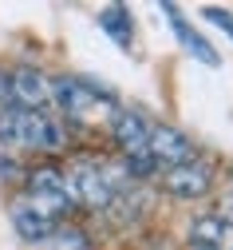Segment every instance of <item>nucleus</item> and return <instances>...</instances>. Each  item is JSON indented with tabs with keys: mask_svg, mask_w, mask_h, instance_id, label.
Wrapping results in <instances>:
<instances>
[{
	"mask_svg": "<svg viewBox=\"0 0 233 250\" xmlns=\"http://www.w3.org/2000/svg\"><path fill=\"white\" fill-rule=\"evenodd\" d=\"M146 159L154 167H182L194 159V143L178 131V127H166V123H158V127H150V139H146Z\"/></svg>",
	"mask_w": 233,
	"mask_h": 250,
	"instance_id": "39448f33",
	"label": "nucleus"
},
{
	"mask_svg": "<svg viewBox=\"0 0 233 250\" xmlns=\"http://www.w3.org/2000/svg\"><path fill=\"white\" fill-rule=\"evenodd\" d=\"M28 191H32L28 203L48 218L68 214V207H72V191H68V179H63L59 167H36L28 175Z\"/></svg>",
	"mask_w": 233,
	"mask_h": 250,
	"instance_id": "7ed1b4c3",
	"label": "nucleus"
},
{
	"mask_svg": "<svg viewBox=\"0 0 233 250\" xmlns=\"http://www.w3.org/2000/svg\"><path fill=\"white\" fill-rule=\"evenodd\" d=\"M111 139H115L123 151H130L135 159H143V155H146V139H150V123H146L139 111L123 107V111H115V119H111Z\"/></svg>",
	"mask_w": 233,
	"mask_h": 250,
	"instance_id": "0eeeda50",
	"label": "nucleus"
},
{
	"mask_svg": "<svg viewBox=\"0 0 233 250\" xmlns=\"http://www.w3.org/2000/svg\"><path fill=\"white\" fill-rule=\"evenodd\" d=\"M99 28H103V32H111L115 44L130 48V32H135V28H130V12H126L123 4H111V8L99 12Z\"/></svg>",
	"mask_w": 233,
	"mask_h": 250,
	"instance_id": "f8f14e48",
	"label": "nucleus"
},
{
	"mask_svg": "<svg viewBox=\"0 0 233 250\" xmlns=\"http://www.w3.org/2000/svg\"><path fill=\"white\" fill-rule=\"evenodd\" d=\"M48 96H55L59 107L68 111V115H75V119H87V115H95L99 107L111 104V91L99 87V83L87 80V76H59V80L48 87Z\"/></svg>",
	"mask_w": 233,
	"mask_h": 250,
	"instance_id": "f03ea898",
	"label": "nucleus"
},
{
	"mask_svg": "<svg viewBox=\"0 0 233 250\" xmlns=\"http://www.w3.org/2000/svg\"><path fill=\"white\" fill-rule=\"evenodd\" d=\"M162 187L170 191L174 199H202L210 187H214V167L202 159H190L182 167H170L162 175Z\"/></svg>",
	"mask_w": 233,
	"mask_h": 250,
	"instance_id": "423d86ee",
	"label": "nucleus"
},
{
	"mask_svg": "<svg viewBox=\"0 0 233 250\" xmlns=\"http://www.w3.org/2000/svg\"><path fill=\"white\" fill-rule=\"evenodd\" d=\"M0 139L20 143V147H36V151H59L63 147L59 123L44 111H28V107H4V115H0Z\"/></svg>",
	"mask_w": 233,
	"mask_h": 250,
	"instance_id": "f257e3e1",
	"label": "nucleus"
},
{
	"mask_svg": "<svg viewBox=\"0 0 233 250\" xmlns=\"http://www.w3.org/2000/svg\"><path fill=\"white\" fill-rule=\"evenodd\" d=\"M12 227H16V234H20V238L40 242V238H48V234L55 230V218L40 214L28 199H16V203H12Z\"/></svg>",
	"mask_w": 233,
	"mask_h": 250,
	"instance_id": "1a4fd4ad",
	"label": "nucleus"
},
{
	"mask_svg": "<svg viewBox=\"0 0 233 250\" xmlns=\"http://www.w3.org/2000/svg\"><path fill=\"white\" fill-rule=\"evenodd\" d=\"M162 12L170 16V24H174V32H178V40H182V48H186L190 56H197V60H202V64H210V68H214V64H217V52H214V48H210V44H206V40H202V36H197L194 28H190V24L182 20V12H178V4H162Z\"/></svg>",
	"mask_w": 233,
	"mask_h": 250,
	"instance_id": "9d476101",
	"label": "nucleus"
},
{
	"mask_svg": "<svg viewBox=\"0 0 233 250\" xmlns=\"http://www.w3.org/2000/svg\"><path fill=\"white\" fill-rule=\"evenodd\" d=\"M68 191H72V203L79 199L83 207H111L115 203V187H111V179H107V167H95V163H79V167H72L68 175Z\"/></svg>",
	"mask_w": 233,
	"mask_h": 250,
	"instance_id": "20e7f679",
	"label": "nucleus"
},
{
	"mask_svg": "<svg viewBox=\"0 0 233 250\" xmlns=\"http://www.w3.org/2000/svg\"><path fill=\"white\" fill-rule=\"evenodd\" d=\"M202 12H206V20H210V24L225 28V32H229V40H233V16H229L225 8H214V4H210V8H202Z\"/></svg>",
	"mask_w": 233,
	"mask_h": 250,
	"instance_id": "ddd939ff",
	"label": "nucleus"
},
{
	"mask_svg": "<svg viewBox=\"0 0 233 250\" xmlns=\"http://www.w3.org/2000/svg\"><path fill=\"white\" fill-rule=\"evenodd\" d=\"M217 218H221V223H225V227L233 223V191H229V195L221 199V210H217Z\"/></svg>",
	"mask_w": 233,
	"mask_h": 250,
	"instance_id": "4468645a",
	"label": "nucleus"
},
{
	"mask_svg": "<svg viewBox=\"0 0 233 250\" xmlns=\"http://www.w3.org/2000/svg\"><path fill=\"white\" fill-rule=\"evenodd\" d=\"M221 238H225V223L217 214H206V218L190 223V246H197V250H217Z\"/></svg>",
	"mask_w": 233,
	"mask_h": 250,
	"instance_id": "9b49d317",
	"label": "nucleus"
},
{
	"mask_svg": "<svg viewBox=\"0 0 233 250\" xmlns=\"http://www.w3.org/2000/svg\"><path fill=\"white\" fill-rule=\"evenodd\" d=\"M8 100L28 107V111H40V104L48 100V80L36 68H16L8 76Z\"/></svg>",
	"mask_w": 233,
	"mask_h": 250,
	"instance_id": "6e6552de",
	"label": "nucleus"
}]
</instances>
